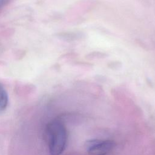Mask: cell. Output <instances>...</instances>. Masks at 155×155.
<instances>
[{
    "label": "cell",
    "mask_w": 155,
    "mask_h": 155,
    "mask_svg": "<svg viewBox=\"0 0 155 155\" xmlns=\"http://www.w3.org/2000/svg\"><path fill=\"white\" fill-rule=\"evenodd\" d=\"M46 131L50 154L61 155L66 147L68 139L65 125L59 120H53L48 124Z\"/></svg>",
    "instance_id": "obj_1"
},
{
    "label": "cell",
    "mask_w": 155,
    "mask_h": 155,
    "mask_svg": "<svg viewBox=\"0 0 155 155\" xmlns=\"http://www.w3.org/2000/svg\"><path fill=\"white\" fill-rule=\"evenodd\" d=\"M87 151L90 155H107L115 147V143L110 140L91 139L85 143Z\"/></svg>",
    "instance_id": "obj_2"
},
{
    "label": "cell",
    "mask_w": 155,
    "mask_h": 155,
    "mask_svg": "<svg viewBox=\"0 0 155 155\" xmlns=\"http://www.w3.org/2000/svg\"><path fill=\"white\" fill-rule=\"evenodd\" d=\"M8 102V97L7 93L4 87L0 84V111H4Z\"/></svg>",
    "instance_id": "obj_3"
},
{
    "label": "cell",
    "mask_w": 155,
    "mask_h": 155,
    "mask_svg": "<svg viewBox=\"0 0 155 155\" xmlns=\"http://www.w3.org/2000/svg\"><path fill=\"white\" fill-rule=\"evenodd\" d=\"M10 0H0V10L5 7L9 2Z\"/></svg>",
    "instance_id": "obj_4"
}]
</instances>
